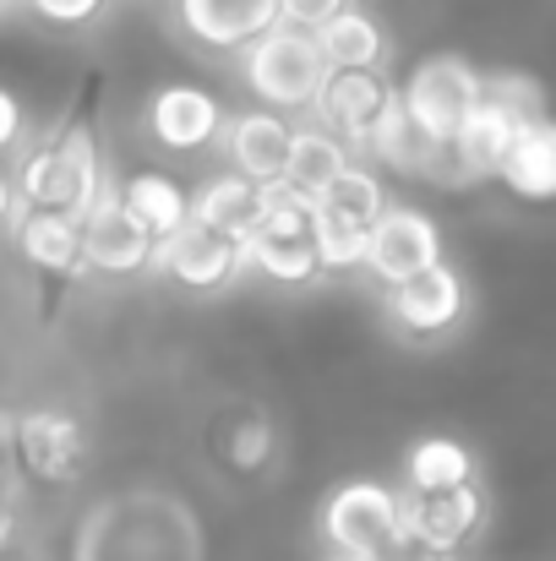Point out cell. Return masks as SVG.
Here are the masks:
<instances>
[{
  "instance_id": "1",
  "label": "cell",
  "mask_w": 556,
  "mask_h": 561,
  "mask_svg": "<svg viewBox=\"0 0 556 561\" xmlns=\"http://www.w3.org/2000/svg\"><path fill=\"white\" fill-rule=\"evenodd\" d=\"M5 181L33 202V213L49 207V213H77V218H88L104 202V191L115 186L99 153V137L82 121H66L49 137H38L27 153L5 159Z\"/></svg>"
},
{
  "instance_id": "2",
  "label": "cell",
  "mask_w": 556,
  "mask_h": 561,
  "mask_svg": "<svg viewBox=\"0 0 556 561\" xmlns=\"http://www.w3.org/2000/svg\"><path fill=\"white\" fill-rule=\"evenodd\" d=\"M317 529L322 546L333 557H355V561H409L420 557L409 540V491L387 485V480H339L322 507H317Z\"/></svg>"
},
{
  "instance_id": "3",
  "label": "cell",
  "mask_w": 556,
  "mask_h": 561,
  "mask_svg": "<svg viewBox=\"0 0 556 561\" xmlns=\"http://www.w3.org/2000/svg\"><path fill=\"white\" fill-rule=\"evenodd\" d=\"M333 77L328 55H322V38L306 33V27H273L268 38H257L246 55H240V82L251 88V99L262 110H279V115H311L322 82Z\"/></svg>"
},
{
  "instance_id": "4",
  "label": "cell",
  "mask_w": 556,
  "mask_h": 561,
  "mask_svg": "<svg viewBox=\"0 0 556 561\" xmlns=\"http://www.w3.org/2000/svg\"><path fill=\"white\" fill-rule=\"evenodd\" d=\"M480 99H486V71H480L475 60L453 55V49H436V55L415 60V71L404 77V104H409L415 126L425 131V142H431L442 159L453 153V142H458V131L469 126V115L480 110ZM436 170H442V164H436ZM431 181H436V175H431Z\"/></svg>"
},
{
  "instance_id": "5",
  "label": "cell",
  "mask_w": 556,
  "mask_h": 561,
  "mask_svg": "<svg viewBox=\"0 0 556 561\" xmlns=\"http://www.w3.org/2000/svg\"><path fill=\"white\" fill-rule=\"evenodd\" d=\"M469 278L453 267V262H436L431 273L398 284L382 295V311H387V333L409 350H442L453 344L464 328H469Z\"/></svg>"
},
{
  "instance_id": "6",
  "label": "cell",
  "mask_w": 556,
  "mask_h": 561,
  "mask_svg": "<svg viewBox=\"0 0 556 561\" xmlns=\"http://www.w3.org/2000/svg\"><path fill=\"white\" fill-rule=\"evenodd\" d=\"M143 131L154 137V148H164L175 159H202V153L224 148L229 115H224V104L207 88H196V82H164L143 104Z\"/></svg>"
},
{
  "instance_id": "7",
  "label": "cell",
  "mask_w": 556,
  "mask_h": 561,
  "mask_svg": "<svg viewBox=\"0 0 556 561\" xmlns=\"http://www.w3.org/2000/svg\"><path fill=\"white\" fill-rule=\"evenodd\" d=\"M436 262H447V256H442V224H436L425 207H415V202H393V207L376 218V229H371L366 278L387 295V289H398V284L431 273Z\"/></svg>"
},
{
  "instance_id": "8",
  "label": "cell",
  "mask_w": 556,
  "mask_h": 561,
  "mask_svg": "<svg viewBox=\"0 0 556 561\" xmlns=\"http://www.w3.org/2000/svg\"><path fill=\"white\" fill-rule=\"evenodd\" d=\"M154 273L170 278L185 295H224V289H235L251 273V240H235V234H218V229L191 224L175 240L159 245Z\"/></svg>"
},
{
  "instance_id": "9",
  "label": "cell",
  "mask_w": 556,
  "mask_h": 561,
  "mask_svg": "<svg viewBox=\"0 0 556 561\" xmlns=\"http://www.w3.org/2000/svg\"><path fill=\"white\" fill-rule=\"evenodd\" d=\"M11 453L33 480L77 485L93 458V442H88L82 420L66 409H22V414H11Z\"/></svg>"
},
{
  "instance_id": "10",
  "label": "cell",
  "mask_w": 556,
  "mask_h": 561,
  "mask_svg": "<svg viewBox=\"0 0 556 561\" xmlns=\"http://www.w3.org/2000/svg\"><path fill=\"white\" fill-rule=\"evenodd\" d=\"M170 22L191 49L246 55L284 22V0H170Z\"/></svg>"
},
{
  "instance_id": "11",
  "label": "cell",
  "mask_w": 556,
  "mask_h": 561,
  "mask_svg": "<svg viewBox=\"0 0 556 561\" xmlns=\"http://www.w3.org/2000/svg\"><path fill=\"white\" fill-rule=\"evenodd\" d=\"M524 121H535V115H519V110H513V104H502V99H480V110H475V115H469V126L458 131L453 153L442 159L436 181H442V186L502 181V170H508V159H513V142H519Z\"/></svg>"
},
{
  "instance_id": "12",
  "label": "cell",
  "mask_w": 556,
  "mask_h": 561,
  "mask_svg": "<svg viewBox=\"0 0 556 561\" xmlns=\"http://www.w3.org/2000/svg\"><path fill=\"white\" fill-rule=\"evenodd\" d=\"M159 256V234L126 207L121 181L104 191V202L88 213V273L99 278H143L154 273Z\"/></svg>"
},
{
  "instance_id": "13",
  "label": "cell",
  "mask_w": 556,
  "mask_h": 561,
  "mask_svg": "<svg viewBox=\"0 0 556 561\" xmlns=\"http://www.w3.org/2000/svg\"><path fill=\"white\" fill-rule=\"evenodd\" d=\"M486 518H491V502L480 485L409 496V540L425 557H458L464 546H475L486 535Z\"/></svg>"
},
{
  "instance_id": "14",
  "label": "cell",
  "mask_w": 556,
  "mask_h": 561,
  "mask_svg": "<svg viewBox=\"0 0 556 561\" xmlns=\"http://www.w3.org/2000/svg\"><path fill=\"white\" fill-rule=\"evenodd\" d=\"M295 121L279 115V110H240L229 115V131H224V159L235 175L257 181V186H279L284 170H290V153H295Z\"/></svg>"
},
{
  "instance_id": "15",
  "label": "cell",
  "mask_w": 556,
  "mask_h": 561,
  "mask_svg": "<svg viewBox=\"0 0 556 561\" xmlns=\"http://www.w3.org/2000/svg\"><path fill=\"white\" fill-rule=\"evenodd\" d=\"M393 88H398V82L382 77V71H333V77L322 82L317 104H311V121L328 126L339 142H350V153L361 159V148H366L371 126L382 121Z\"/></svg>"
},
{
  "instance_id": "16",
  "label": "cell",
  "mask_w": 556,
  "mask_h": 561,
  "mask_svg": "<svg viewBox=\"0 0 556 561\" xmlns=\"http://www.w3.org/2000/svg\"><path fill=\"white\" fill-rule=\"evenodd\" d=\"M11 245H16V256H22L33 273H44V278H77V273H88V218H77V213H49V207H38V213L11 234Z\"/></svg>"
},
{
  "instance_id": "17",
  "label": "cell",
  "mask_w": 556,
  "mask_h": 561,
  "mask_svg": "<svg viewBox=\"0 0 556 561\" xmlns=\"http://www.w3.org/2000/svg\"><path fill=\"white\" fill-rule=\"evenodd\" d=\"M404 491L409 496H436V491H458V485H480V458L469 442L447 436V431H425L404 447Z\"/></svg>"
},
{
  "instance_id": "18",
  "label": "cell",
  "mask_w": 556,
  "mask_h": 561,
  "mask_svg": "<svg viewBox=\"0 0 556 561\" xmlns=\"http://www.w3.org/2000/svg\"><path fill=\"white\" fill-rule=\"evenodd\" d=\"M361 159L376 164V170H393V175H436L442 153H436V148L425 142V131L415 126V115H409V104H404V82L393 88V99H387L382 121L371 126Z\"/></svg>"
},
{
  "instance_id": "19",
  "label": "cell",
  "mask_w": 556,
  "mask_h": 561,
  "mask_svg": "<svg viewBox=\"0 0 556 561\" xmlns=\"http://www.w3.org/2000/svg\"><path fill=\"white\" fill-rule=\"evenodd\" d=\"M317 38H322V55L333 71H382L387 77V66H393V38H387L382 16H371L366 5H350Z\"/></svg>"
},
{
  "instance_id": "20",
  "label": "cell",
  "mask_w": 556,
  "mask_h": 561,
  "mask_svg": "<svg viewBox=\"0 0 556 561\" xmlns=\"http://www.w3.org/2000/svg\"><path fill=\"white\" fill-rule=\"evenodd\" d=\"M355 164L350 142H339L328 126L317 121H300L295 131V153H290V170H284V186L306 191L311 202H328V191L344 181V170Z\"/></svg>"
},
{
  "instance_id": "21",
  "label": "cell",
  "mask_w": 556,
  "mask_h": 561,
  "mask_svg": "<svg viewBox=\"0 0 556 561\" xmlns=\"http://www.w3.org/2000/svg\"><path fill=\"white\" fill-rule=\"evenodd\" d=\"M262 191L268 186H257L235 170H218L196 186V224L218 229V234H235V240H251L257 224H262Z\"/></svg>"
},
{
  "instance_id": "22",
  "label": "cell",
  "mask_w": 556,
  "mask_h": 561,
  "mask_svg": "<svg viewBox=\"0 0 556 561\" xmlns=\"http://www.w3.org/2000/svg\"><path fill=\"white\" fill-rule=\"evenodd\" d=\"M121 196H126V207H132V213L159 234V245H164V240H175L181 229L196 224V191H185L175 175L143 170V175L121 181Z\"/></svg>"
},
{
  "instance_id": "23",
  "label": "cell",
  "mask_w": 556,
  "mask_h": 561,
  "mask_svg": "<svg viewBox=\"0 0 556 561\" xmlns=\"http://www.w3.org/2000/svg\"><path fill=\"white\" fill-rule=\"evenodd\" d=\"M502 186L524 202H556V115H535L524 121L513 159L502 170Z\"/></svg>"
},
{
  "instance_id": "24",
  "label": "cell",
  "mask_w": 556,
  "mask_h": 561,
  "mask_svg": "<svg viewBox=\"0 0 556 561\" xmlns=\"http://www.w3.org/2000/svg\"><path fill=\"white\" fill-rule=\"evenodd\" d=\"M251 273H262L279 289H306L328 278V262L317 251V229L311 234H257L251 240Z\"/></svg>"
},
{
  "instance_id": "25",
  "label": "cell",
  "mask_w": 556,
  "mask_h": 561,
  "mask_svg": "<svg viewBox=\"0 0 556 561\" xmlns=\"http://www.w3.org/2000/svg\"><path fill=\"white\" fill-rule=\"evenodd\" d=\"M218 463L240 480H257L279 463V431L262 409H235L218 425Z\"/></svg>"
},
{
  "instance_id": "26",
  "label": "cell",
  "mask_w": 556,
  "mask_h": 561,
  "mask_svg": "<svg viewBox=\"0 0 556 561\" xmlns=\"http://www.w3.org/2000/svg\"><path fill=\"white\" fill-rule=\"evenodd\" d=\"M317 251L328 262V273H366V256H371V224H355L333 207L317 202Z\"/></svg>"
},
{
  "instance_id": "27",
  "label": "cell",
  "mask_w": 556,
  "mask_h": 561,
  "mask_svg": "<svg viewBox=\"0 0 556 561\" xmlns=\"http://www.w3.org/2000/svg\"><path fill=\"white\" fill-rule=\"evenodd\" d=\"M322 207H333V213H344V218H355V224H371V229H376V218L393 207V196H387L382 175L371 170L366 159H355V164L344 170V181L328 191Z\"/></svg>"
},
{
  "instance_id": "28",
  "label": "cell",
  "mask_w": 556,
  "mask_h": 561,
  "mask_svg": "<svg viewBox=\"0 0 556 561\" xmlns=\"http://www.w3.org/2000/svg\"><path fill=\"white\" fill-rule=\"evenodd\" d=\"M16 5H27L44 27L88 33V27H99V22L110 16V5H115V0H16Z\"/></svg>"
},
{
  "instance_id": "29",
  "label": "cell",
  "mask_w": 556,
  "mask_h": 561,
  "mask_svg": "<svg viewBox=\"0 0 556 561\" xmlns=\"http://www.w3.org/2000/svg\"><path fill=\"white\" fill-rule=\"evenodd\" d=\"M486 99H502V104H513L519 115H546V93H541V82L524 77V71H486Z\"/></svg>"
},
{
  "instance_id": "30",
  "label": "cell",
  "mask_w": 556,
  "mask_h": 561,
  "mask_svg": "<svg viewBox=\"0 0 556 561\" xmlns=\"http://www.w3.org/2000/svg\"><path fill=\"white\" fill-rule=\"evenodd\" d=\"M350 5L361 0H284V27H306V33H322L333 16H344Z\"/></svg>"
},
{
  "instance_id": "31",
  "label": "cell",
  "mask_w": 556,
  "mask_h": 561,
  "mask_svg": "<svg viewBox=\"0 0 556 561\" xmlns=\"http://www.w3.org/2000/svg\"><path fill=\"white\" fill-rule=\"evenodd\" d=\"M409 561H458V557H425V551H420V557H409Z\"/></svg>"
},
{
  "instance_id": "32",
  "label": "cell",
  "mask_w": 556,
  "mask_h": 561,
  "mask_svg": "<svg viewBox=\"0 0 556 561\" xmlns=\"http://www.w3.org/2000/svg\"><path fill=\"white\" fill-rule=\"evenodd\" d=\"M5 11H16V0H5Z\"/></svg>"
},
{
  "instance_id": "33",
  "label": "cell",
  "mask_w": 556,
  "mask_h": 561,
  "mask_svg": "<svg viewBox=\"0 0 556 561\" xmlns=\"http://www.w3.org/2000/svg\"><path fill=\"white\" fill-rule=\"evenodd\" d=\"M328 561H355V557H328Z\"/></svg>"
}]
</instances>
